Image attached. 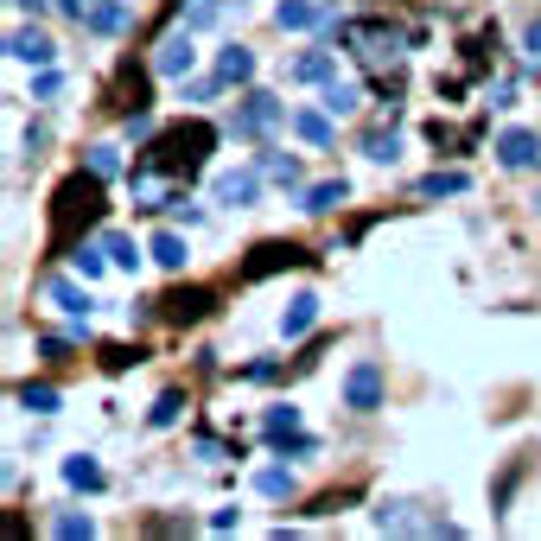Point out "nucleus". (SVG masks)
Returning <instances> with one entry per match:
<instances>
[{
	"mask_svg": "<svg viewBox=\"0 0 541 541\" xmlns=\"http://www.w3.org/2000/svg\"><path fill=\"white\" fill-rule=\"evenodd\" d=\"M102 223V172H71L51 198V255L77 249V230Z\"/></svg>",
	"mask_w": 541,
	"mask_h": 541,
	"instance_id": "1",
	"label": "nucleus"
},
{
	"mask_svg": "<svg viewBox=\"0 0 541 541\" xmlns=\"http://www.w3.org/2000/svg\"><path fill=\"white\" fill-rule=\"evenodd\" d=\"M211 147H217V128H211V121H179V128H166L160 141H153L147 166H153V172H172V179H191V172L211 160Z\"/></svg>",
	"mask_w": 541,
	"mask_h": 541,
	"instance_id": "2",
	"label": "nucleus"
},
{
	"mask_svg": "<svg viewBox=\"0 0 541 541\" xmlns=\"http://www.w3.org/2000/svg\"><path fill=\"white\" fill-rule=\"evenodd\" d=\"M344 45H357V58H370V64H395L401 58V32L382 26V20H351L344 26Z\"/></svg>",
	"mask_w": 541,
	"mask_h": 541,
	"instance_id": "3",
	"label": "nucleus"
},
{
	"mask_svg": "<svg viewBox=\"0 0 541 541\" xmlns=\"http://www.w3.org/2000/svg\"><path fill=\"white\" fill-rule=\"evenodd\" d=\"M306 249L300 242H255L249 261H242V281H261V274H281V268H306Z\"/></svg>",
	"mask_w": 541,
	"mask_h": 541,
	"instance_id": "4",
	"label": "nucleus"
},
{
	"mask_svg": "<svg viewBox=\"0 0 541 541\" xmlns=\"http://www.w3.org/2000/svg\"><path fill=\"white\" fill-rule=\"evenodd\" d=\"M211 287H172L166 300H160V319L166 325H198V319H211Z\"/></svg>",
	"mask_w": 541,
	"mask_h": 541,
	"instance_id": "5",
	"label": "nucleus"
},
{
	"mask_svg": "<svg viewBox=\"0 0 541 541\" xmlns=\"http://www.w3.org/2000/svg\"><path fill=\"white\" fill-rule=\"evenodd\" d=\"M344 408H357V414L382 408V370H376V363H357V370L344 376Z\"/></svg>",
	"mask_w": 541,
	"mask_h": 541,
	"instance_id": "6",
	"label": "nucleus"
},
{
	"mask_svg": "<svg viewBox=\"0 0 541 541\" xmlns=\"http://www.w3.org/2000/svg\"><path fill=\"white\" fill-rule=\"evenodd\" d=\"M153 71H160V77H185L191 71V26H179V32H166V39H160Z\"/></svg>",
	"mask_w": 541,
	"mask_h": 541,
	"instance_id": "7",
	"label": "nucleus"
},
{
	"mask_svg": "<svg viewBox=\"0 0 541 541\" xmlns=\"http://www.w3.org/2000/svg\"><path fill=\"white\" fill-rule=\"evenodd\" d=\"M274 121H281V102L255 90L249 102H242V115H236V134H261V128H274Z\"/></svg>",
	"mask_w": 541,
	"mask_h": 541,
	"instance_id": "8",
	"label": "nucleus"
},
{
	"mask_svg": "<svg viewBox=\"0 0 541 541\" xmlns=\"http://www.w3.org/2000/svg\"><path fill=\"white\" fill-rule=\"evenodd\" d=\"M497 160H503V166H535V160H541V141H535L529 128H510V134L497 141Z\"/></svg>",
	"mask_w": 541,
	"mask_h": 541,
	"instance_id": "9",
	"label": "nucleus"
},
{
	"mask_svg": "<svg viewBox=\"0 0 541 541\" xmlns=\"http://www.w3.org/2000/svg\"><path fill=\"white\" fill-rule=\"evenodd\" d=\"M274 20H281V32H300V26L331 20V13H325V7H312V0H281V7H274Z\"/></svg>",
	"mask_w": 541,
	"mask_h": 541,
	"instance_id": "10",
	"label": "nucleus"
},
{
	"mask_svg": "<svg viewBox=\"0 0 541 541\" xmlns=\"http://www.w3.org/2000/svg\"><path fill=\"white\" fill-rule=\"evenodd\" d=\"M287 77L293 83H325L331 77V51H300V58L287 64Z\"/></svg>",
	"mask_w": 541,
	"mask_h": 541,
	"instance_id": "11",
	"label": "nucleus"
},
{
	"mask_svg": "<svg viewBox=\"0 0 541 541\" xmlns=\"http://www.w3.org/2000/svg\"><path fill=\"white\" fill-rule=\"evenodd\" d=\"M7 51H13L20 64H51V39H45V32H13Z\"/></svg>",
	"mask_w": 541,
	"mask_h": 541,
	"instance_id": "12",
	"label": "nucleus"
},
{
	"mask_svg": "<svg viewBox=\"0 0 541 541\" xmlns=\"http://www.w3.org/2000/svg\"><path fill=\"white\" fill-rule=\"evenodd\" d=\"M312 325H319V300H312V293H300V300H293L287 306V319H281V331H287V338H306V331Z\"/></svg>",
	"mask_w": 541,
	"mask_h": 541,
	"instance_id": "13",
	"label": "nucleus"
},
{
	"mask_svg": "<svg viewBox=\"0 0 541 541\" xmlns=\"http://www.w3.org/2000/svg\"><path fill=\"white\" fill-rule=\"evenodd\" d=\"M344 198H351V185H344V179H325V185H312V191H306V211H312V217H325V211H338Z\"/></svg>",
	"mask_w": 541,
	"mask_h": 541,
	"instance_id": "14",
	"label": "nucleus"
},
{
	"mask_svg": "<svg viewBox=\"0 0 541 541\" xmlns=\"http://www.w3.org/2000/svg\"><path fill=\"white\" fill-rule=\"evenodd\" d=\"M255 172H223V179H217V198L223 204H255Z\"/></svg>",
	"mask_w": 541,
	"mask_h": 541,
	"instance_id": "15",
	"label": "nucleus"
},
{
	"mask_svg": "<svg viewBox=\"0 0 541 541\" xmlns=\"http://www.w3.org/2000/svg\"><path fill=\"white\" fill-rule=\"evenodd\" d=\"M249 77H255V58H249L242 45H230V51L217 58V83H249Z\"/></svg>",
	"mask_w": 541,
	"mask_h": 541,
	"instance_id": "16",
	"label": "nucleus"
},
{
	"mask_svg": "<svg viewBox=\"0 0 541 541\" xmlns=\"http://www.w3.org/2000/svg\"><path fill=\"white\" fill-rule=\"evenodd\" d=\"M83 26H90V32H121V26H128V7H121V0H102V7L83 13Z\"/></svg>",
	"mask_w": 541,
	"mask_h": 541,
	"instance_id": "17",
	"label": "nucleus"
},
{
	"mask_svg": "<svg viewBox=\"0 0 541 541\" xmlns=\"http://www.w3.org/2000/svg\"><path fill=\"white\" fill-rule=\"evenodd\" d=\"M357 102H363L357 83H325V109H331V115H351Z\"/></svg>",
	"mask_w": 541,
	"mask_h": 541,
	"instance_id": "18",
	"label": "nucleus"
},
{
	"mask_svg": "<svg viewBox=\"0 0 541 541\" xmlns=\"http://www.w3.org/2000/svg\"><path fill=\"white\" fill-rule=\"evenodd\" d=\"M452 191H465V172H427L421 179V198H452Z\"/></svg>",
	"mask_w": 541,
	"mask_h": 541,
	"instance_id": "19",
	"label": "nucleus"
},
{
	"mask_svg": "<svg viewBox=\"0 0 541 541\" xmlns=\"http://www.w3.org/2000/svg\"><path fill=\"white\" fill-rule=\"evenodd\" d=\"M153 261H160V268H185V242L172 230H160V236H153Z\"/></svg>",
	"mask_w": 541,
	"mask_h": 541,
	"instance_id": "20",
	"label": "nucleus"
},
{
	"mask_svg": "<svg viewBox=\"0 0 541 541\" xmlns=\"http://www.w3.org/2000/svg\"><path fill=\"white\" fill-rule=\"evenodd\" d=\"M64 478H71L77 491H102V465L96 459H71V465H64Z\"/></svg>",
	"mask_w": 541,
	"mask_h": 541,
	"instance_id": "21",
	"label": "nucleus"
},
{
	"mask_svg": "<svg viewBox=\"0 0 541 541\" xmlns=\"http://www.w3.org/2000/svg\"><path fill=\"white\" fill-rule=\"evenodd\" d=\"M255 484H261V497H293V471L287 465H268Z\"/></svg>",
	"mask_w": 541,
	"mask_h": 541,
	"instance_id": "22",
	"label": "nucleus"
},
{
	"mask_svg": "<svg viewBox=\"0 0 541 541\" xmlns=\"http://www.w3.org/2000/svg\"><path fill=\"white\" fill-rule=\"evenodd\" d=\"M20 401H26L32 414H51V408H58V389H51V382H26V389H20Z\"/></svg>",
	"mask_w": 541,
	"mask_h": 541,
	"instance_id": "23",
	"label": "nucleus"
},
{
	"mask_svg": "<svg viewBox=\"0 0 541 541\" xmlns=\"http://www.w3.org/2000/svg\"><path fill=\"white\" fill-rule=\"evenodd\" d=\"M179 408H185V395H179V389H166L160 401H153V414H147V421H153V427H172V421H179Z\"/></svg>",
	"mask_w": 541,
	"mask_h": 541,
	"instance_id": "24",
	"label": "nucleus"
},
{
	"mask_svg": "<svg viewBox=\"0 0 541 541\" xmlns=\"http://www.w3.org/2000/svg\"><path fill=\"white\" fill-rule=\"evenodd\" d=\"M293 128H300L312 147H325V141H331V121H325V115H293Z\"/></svg>",
	"mask_w": 541,
	"mask_h": 541,
	"instance_id": "25",
	"label": "nucleus"
},
{
	"mask_svg": "<svg viewBox=\"0 0 541 541\" xmlns=\"http://www.w3.org/2000/svg\"><path fill=\"white\" fill-rule=\"evenodd\" d=\"M102 249H109V261H115V268H134V261H141V249H134L128 236H102Z\"/></svg>",
	"mask_w": 541,
	"mask_h": 541,
	"instance_id": "26",
	"label": "nucleus"
},
{
	"mask_svg": "<svg viewBox=\"0 0 541 541\" xmlns=\"http://www.w3.org/2000/svg\"><path fill=\"white\" fill-rule=\"evenodd\" d=\"M217 13H223V0H191L185 26H191V32H198V26H217Z\"/></svg>",
	"mask_w": 541,
	"mask_h": 541,
	"instance_id": "27",
	"label": "nucleus"
},
{
	"mask_svg": "<svg viewBox=\"0 0 541 541\" xmlns=\"http://www.w3.org/2000/svg\"><path fill=\"white\" fill-rule=\"evenodd\" d=\"M102 255H109V249H83V242L71 249V261H77V274H83V281H96V274H102Z\"/></svg>",
	"mask_w": 541,
	"mask_h": 541,
	"instance_id": "28",
	"label": "nucleus"
},
{
	"mask_svg": "<svg viewBox=\"0 0 541 541\" xmlns=\"http://www.w3.org/2000/svg\"><path fill=\"white\" fill-rule=\"evenodd\" d=\"M363 153H370V160H382V166H389L395 153H401V141H395V134H370V141H363Z\"/></svg>",
	"mask_w": 541,
	"mask_h": 541,
	"instance_id": "29",
	"label": "nucleus"
},
{
	"mask_svg": "<svg viewBox=\"0 0 541 541\" xmlns=\"http://www.w3.org/2000/svg\"><path fill=\"white\" fill-rule=\"evenodd\" d=\"M51 300H58L64 312H83V306H90V300H83V293H77L71 281H51Z\"/></svg>",
	"mask_w": 541,
	"mask_h": 541,
	"instance_id": "30",
	"label": "nucleus"
},
{
	"mask_svg": "<svg viewBox=\"0 0 541 541\" xmlns=\"http://www.w3.org/2000/svg\"><path fill=\"white\" fill-rule=\"evenodd\" d=\"M293 427H300V414H293V408H274V414H268V433H274V440H287Z\"/></svg>",
	"mask_w": 541,
	"mask_h": 541,
	"instance_id": "31",
	"label": "nucleus"
},
{
	"mask_svg": "<svg viewBox=\"0 0 541 541\" xmlns=\"http://www.w3.org/2000/svg\"><path fill=\"white\" fill-rule=\"evenodd\" d=\"M90 529H96L90 516H58V522H51V535H90Z\"/></svg>",
	"mask_w": 541,
	"mask_h": 541,
	"instance_id": "32",
	"label": "nucleus"
},
{
	"mask_svg": "<svg viewBox=\"0 0 541 541\" xmlns=\"http://www.w3.org/2000/svg\"><path fill=\"white\" fill-rule=\"evenodd\" d=\"M109 370H128V363H141V351H128V344H115V351H102Z\"/></svg>",
	"mask_w": 541,
	"mask_h": 541,
	"instance_id": "33",
	"label": "nucleus"
},
{
	"mask_svg": "<svg viewBox=\"0 0 541 541\" xmlns=\"http://www.w3.org/2000/svg\"><path fill=\"white\" fill-rule=\"evenodd\" d=\"M115 166H121V160H115V147H96V153H90V172H102V179H109Z\"/></svg>",
	"mask_w": 541,
	"mask_h": 541,
	"instance_id": "34",
	"label": "nucleus"
},
{
	"mask_svg": "<svg viewBox=\"0 0 541 541\" xmlns=\"http://www.w3.org/2000/svg\"><path fill=\"white\" fill-rule=\"evenodd\" d=\"M529 51H535V58H541V20L529 26Z\"/></svg>",
	"mask_w": 541,
	"mask_h": 541,
	"instance_id": "35",
	"label": "nucleus"
},
{
	"mask_svg": "<svg viewBox=\"0 0 541 541\" xmlns=\"http://www.w3.org/2000/svg\"><path fill=\"white\" fill-rule=\"evenodd\" d=\"M64 13H77V20H83V0H64Z\"/></svg>",
	"mask_w": 541,
	"mask_h": 541,
	"instance_id": "36",
	"label": "nucleus"
},
{
	"mask_svg": "<svg viewBox=\"0 0 541 541\" xmlns=\"http://www.w3.org/2000/svg\"><path fill=\"white\" fill-rule=\"evenodd\" d=\"M13 7H45V0H13Z\"/></svg>",
	"mask_w": 541,
	"mask_h": 541,
	"instance_id": "37",
	"label": "nucleus"
}]
</instances>
